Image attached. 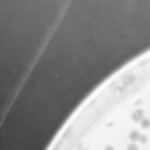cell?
<instances>
[{
    "label": "cell",
    "mask_w": 150,
    "mask_h": 150,
    "mask_svg": "<svg viewBox=\"0 0 150 150\" xmlns=\"http://www.w3.org/2000/svg\"><path fill=\"white\" fill-rule=\"evenodd\" d=\"M140 141H141V143H146V141H147V137L141 135V137H140Z\"/></svg>",
    "instance_id": "5"
},
{
    "label": "cell",
    "mask_w": 150,
    "mask_h": 150,
    "mask_svg": "<svg viewBox=\"0 0 150 150\" xmlns=\"http://www.w3.org/2000/svg\"><path fill=\"white\" fill-rule=\"evenodd\" d=\"M128 150H138V146H135V144H129V146H128Z\"/></svg>",
    "instance_id": "4"
},
{
    "label": "cell",
    "mask_w": 150,
    "mask_h": 150,
    "mask_svg": "<svg viewBox=\"0 0 150 150\" xmlns=\"http://www.w3.org/2000/svg\"><path fill=\"white\" fill-rule=\"evenodd\" d=\"M140 137H141V135L138 134V131H132V132L129 134V138H131L132 141H138V140H140Z\"/></svg>",
    "instance_id": "2"
},
{
    "label": "cell",
    "mask_w": 150,
    "mask_h": 150,
    "mask_svg": "<svg viewBox=\"0 0 150 150\" xmlns=\"http://www.w3.org/2000/svg\"><path fill=\"white\" fill-rule=\"evenodd\" d=\"M149 126H150V120H149V119H143V120H141V128H143V129H147Z\"/></svg>",
    "instance_id": "3"
},
{
    "label": "cell",
    "mask_w": 150,
    "mask_h": 150,
    "mask_svg": "<svg viewBox=\"0 0 150 150\" xmlns=\"http://www.w3.org/2000/svg\"><path fill=\"white\" fill-rule=\"evenodd\" d=\"M105 150H114V149H112V147H111V146H108V147H107V149H105Z\"/></svg>",
    "instance_id": "6"
},
{
    "label": "cell",
    "mask_w": 150,
    "mask_h": 150,
    "mask_svg": "<svg viewBox=\"0 0 150 150\" xmlns=\"http://www.w3.org/2000/svg\"><path fill=\"white\" fill-rule=\"evenodd\" d=\"M143 114H144V112H143V110H138V111H135L134 112V116H132V119H134V122H141L144 117H143Z\"/></svg>",
    "instance_id": "1"
}]
</instances>
